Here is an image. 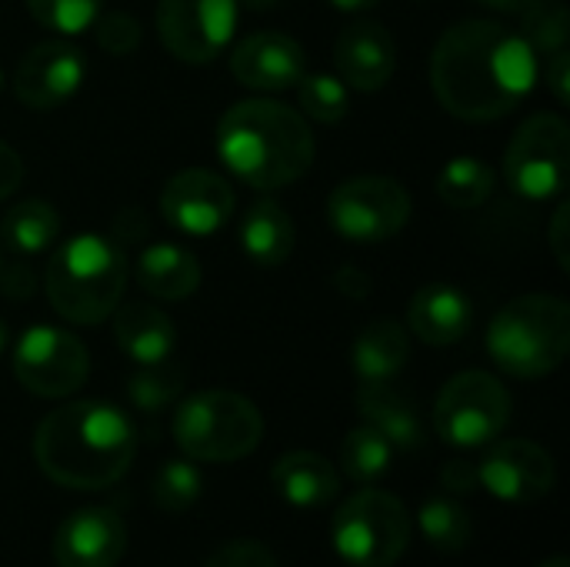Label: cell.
<instances>
[{"mask_svg":"<svg viewBox=\"0 0 570 567\" xmlns=\"http://www.w3.org/2000/svg\"><path fill=\"white\" fill-rule=\"evenodd\" d=\"M538 80L531 43L498 20H461L431 53V87L448 114L471 124L508 117Z\"/></svg>","mask_w":570,"mask_h":567,"instance_id":"cell-1","label":"cell"},{"mask_svg":"<svg viewBox=\"0 0 570 567\" xmlns=\"http://www.w3.org/2000/svg\"><path fill=\"white\" fill-rule=\"evenodd\" d=\"M137 451L130 418L107 401H73L50 411L33 431V458L40 471L73 491H100L117 485Z\"/></svg>","mask_w":570,"mask_h":567,"instance_id":"cell-2","label":"cell"},{"mask_svg":"<svg viewBox=\"0 0 570 567\" xmlns=\"http://www.w3.org/2000/svg\"><path fill=\"white\" fill-rule=\"evenodd\" d=\"M217 154L234 177L257 190L301 180L314 164V134L301 110L254 97L234 104L217 124Z\"/></svg>","mask_w":570,"mask_h":567,"instance_id":"cell-3","label":"cell"},{"mask_svg":"<svg viewBox=\"0 0 570 567\" xmlns=\"http://www.w3.org/2000/svg\"><path fill=\"white\" fill-rule=\"evenodd\" d=\"M127 287L124 251L100 234H77L63 241L43 267V294L50 307L80 328L104 324Z\"/></svg>","mask_w":570,"mask_h":567,"instance_id":"cell-4","label":"cell"},{"mask_svg":"<svg viewBox=\"0 0 570 567\" xmlns=\"http://www.w3.org/2000/svg\"><path fill=\"white\" fill-rule=\"evenodd\" d=\"M570 351V307L554 294H524L504 304L488 328L491 361L521 381L544 378Z\"/></svg>","mask_w":570,"mask_h":567,"instance_id":"cell-5","label":"cell"},{"mask_svg":"<svg viewBox=\"0 0 570 567\" xmlns=\"http://www.w3.org/2000/svg\"><path fill=\"white\" fill-rule=\"evenodd\" d=\"M261 438L264 418L257 404L234 391H200L174 411V441L190 461H240L257 451Z\"/></svg>","mask_w":570,"mask_h":567,"instance_id":"cell-6","label":"cell"},{"mask_svg":"<svg viewBox=\"0 0 570 567\" xmlns=\"http://www.w3.org/2000/svg\"><path fill=\"white\" fill-rule=\"evenodd\" d=\"M331 541L351 567H391L411 545V515L391 491L367 488L337 508Z\"/></svg>","mask_w":570,"mask_h":567,"instance_id":"cell-7","label":"cell"},{"mask_svg":"<svg viewBox=\"0 0 570 567\" xmlns=\"http://www.w3.org/2000/svg\"><path fill=\"white\" fill-rule=\"evenodd\" d=\"M511 421V394L488 371L451 378L434 404L438 438L451 448H484Z\"/></svg>","mask_w":570,"mask_h":567,"instance_id":"cell-8","label":"cell"},{"mask_svg":"<svg viewBox=\"0 0 570 567\" xmlns=\"http://www.w3.org/2000/svg\"><path fill=\"white\" fill-rule=\"evenodd\" d=\"M570 174V127L558 114L528 117L508 150H504V177L514 194L528 201L558 197L568 187Z\"/></svg>","mask_w":570,"mask_h":567,"instance_id":"cell-9","label":"cell"},{"mask_svg":"<svg viewBox=\"0 0 570 567\" xmlns=\"http://www.w3.org/2000/svg\"><path fill=\"white\" fill-rule=\"evenodd\" d=\"M411 221V194L401 180L384 174H364L337 184L327 197V224L354 241L377 244L404 231Z\"/></svg>","mask_w":570,"mask_h":567,"instance_id":"cell-10","label":"cell"},{"mask_svg":"<svg viewBox=\"0 0 570 567\" xmlns=\"http://www.w3.org/2000/svg\"><path fill=\"white\" fill-rule=\"evenodd\" d=\"M13 374L37 398H67L83 388L90 358L70 331L37 324L13 348Z\"/></svg>","mask_w":570,"mask_h":567,"instance_id":"cell-11","label":"cell"},{"mask_svg":"<svg viewBox=\"0 0 570 567\" xmlns=\"http://www.w3.org/2000/svg\"><path fill=\"white\" fill-rule=\"evenodd\" d=\"M237 0H160V43L184 63H210L237 30Z\"/></svg>","mask_w":570,"mask_h":567,"instance_id":"cell-12","label":"cell"},{"mask_svg":"<svg viewBox=\"0 0 570 567\" xmlns=\"http://www.w3.org/2000/svg\"><path fill=\"white\" fill-rule=\"evenodd\" d=\"M478 481L504 505H534L551 495L558 468L551 451L534 441L511 438L494 444L478 465Z\"/></svg>","mask_w":570,"mask_h":567,"instance_id":"cell-13","label":"cell"},{"mask_svg":"<svg viewBox=\"0 0 570 567\" xmlns=\"http://www.w3.org/2000/svg\"><path fill=\"white\" fill-rule=\"evenodd\" d=\"M87 77L83 53L67 40L33 43L13 67V94L30 110H53L67 104Z\"/></svg>","mask_w":570,"mask_h":567,"instance_id":"cell-14","label":"cell"},{"mask_svg":"<svg viewBox=\"0 0 570 567\" xmlns=\"http://www.w3.org/2000/svg\"><path fill=\"white\" fill-rule=\"evenodd\" d=\"M234 204V187L220 174L204 167H187L174 174L160 194V214L167 217V224L190 237L217 234L230 221Z\"/></svg>","mask_w":570,"mask_h":567,"instance_id":"cell-15","label":"cell"},{"mask_svg":"<svg viewBox=\"0 0 570 567\" xmlns=\"http://www.w3.org/2000/svg\"><path fill=\"white\" fill-rule=\"evenodd\" d=\"M230 74L250 90H291L307 74V53L294 37L261 30L234 47Z\"/></svg>","mask_w":570,"mask_h":567,"instance_id":"cell-16","label":"cell"},{"mask_svg":"<svg viewBox=\"0 0 570 567\" xmlns=\"http://www.w3.org/2000/svg\"><path fill=\"white\" fill-rule=\"evenodd\" d=\"M124 548V521L107 508H80L70 518H63L53 535L57 567H117Z\"/></svg>","mask_w":570,"mask_h":567,"instance_id":"cell-17","label":"cell"},{"mask_svg":"<svg viewBox=\"0 0 570 567\" xmlns=\"http://www.w3.org/2000/svg\"><path fill=\"white\" fill-rule=\"evenodd\" d=\"M334 63L341 70V80L354 90L374 94L387 87L397 67V43L387 33V27L357 20L341 30L334 43Z\"/></svg>","mask_w":570,"mask_h":567,"instance_id":"cell-18","label":"cell"},{"mask_svg":"<svg viewBox=\"0 0 570 567\" xmlns=\"http://www.w3.org/2000/svg\"><path fill=\"white\" fill-rule=\"evenodd\" d=\"M471 321H474V307L468 294L451 284H428L407 304L411 334L431 348L458 344L471 331Z\"/></svg>","mask_w":570,"mask_h":567,"instance_id":"cell-19","label":"cell"},{"mask_svg":"<svg viewBox=\"0 0 570 567\" xmlns=\"http://www.w3.org/2000/svg\"><path fill=\"white\" fill-rule=\"evenodd\" d=\"M411 361V334L394 317H377L361 328L351 348V368L361 384L394 381Z\"/></svg>","mask_w":570,"mask_h":567,"instance_id":"cell-20","label":"cell"},{"mask_svg":"<svg viewBox=\"0 0 570 567\" xmlns=\"http://www.w3.org/2000/svg\"><path fill=\"white\" fill-rule=\"evenodd\" d=\"M110 317H114V341L120 344V351L130 361L157 364V361L170 358V351L177 344V331L164 311H157L154 304H144V301H130V304L117 307Z\"/></svg>","mask_w":570,"mask_h":567,"instance_id":"cell-21","label":"cell"},{"mask_svg":"<svg viewBox=\"0 0 570 567\" xmlns=\"http://www.w3.org/2000/svg\"><path fill=\"white\" fill-rule=\"evenodd\" d=\"M357 411L364 414V424H371L374 431H381L394 451H421L424 444V424L417 418V408L397 391L391 388V381L381 384H361L357 391Z\"/></svg>","mask_w":570,"mask_h":567,"instance_id":"cell-22","label":"cell"},{"mask_svg":"<svg viewBox=\"0 0 570 567\" xmlns=\"http://www.w3.org/2000/svg\"><path fill=\"white\" fill-rule=\"evenodd\" d=\"M271 481H274L277 495L287 505H294V508H324L341 491L337 471L331 468L327 458H321L314 451H291V454H284L274 465Z\"/></svg>","mask_w":570,"mask_h":567,"instance_id":"cell-23","label":"cell"},{"mask_svg":"<svg viewBox=\"0 0 570 567\" xmlns=\"http://www.w3.org/2000/svg\"><path fill=\"white\" fill-rule=\"evenodd\" d=\"M297 244V231L284 204L261 197L247 207L240 221V247L257 267H281Z\"/></svg>","mask_w":570,"mask_h":567,"instance_id":"cell-24","label":"cell"},{"mask_svg":"<svg viewBox=\"0 0 570 567\" xmlns=\"http://www.w3.org/2000/svg\"><path fill=\"white\" fill-rule=\"evenodd\" d=\"M137 284L160 301H184L200 287V261L180 244H150L134 267Z\"/></svg>","mask_w":570,"mask_h":567,"instance_id":"cell-25","label":"cell"},{"mask_svg":"<svg viewBox=\"0 0 570 567\" xmlns=\"http://www.w3.org/2000/svg\"><path fill=\"white\" fill-rule=\"evenodd\" d=\"M0 237L17 254H40L60 237V214L47 201H20L0 221Z\"/></svg>","mask_w":570,"mask_h":567,"instance_id":"cell-26","label":"cell"},{"mask_svg":"<svg viewBox=\"0 0 570 567\" xmlns=\"http://www.w3.org/2000/svg\"><path fill=\"white\" fill-rule=\"evenodd\" d=\"M417 525H421L428 545L438 548L441 555H461L474 538L471 515L454 498H438V495L428 498L417 511Z\"/></svg>","mask_w":570,"mask_h":567,"instance_id":"cell-27","label":"cell"},{"mask_svg":"<svg viewBox=\"0 0 570 567\" xmlns=\"http://www.w3.org/2000/svg\"><path fill=\"white\" fill-rule=\"evenodd\" d=\"M494 194V170L481 157H454L438 174V197L448 207L474 211Z\"/></svg>","mask_w":570,"mask_h":567,"instance_id":"cell-28","label":"cell"},{"mask_svg":"<svg viewBox=\"0 0 570 567\" xmlns=\"http://www.w3.org/2000/svg\"><path fill=\"white\" fill-rule=\"evenodd\" d=\"M391 461H394V448L381 431H374L371 424L347 431V438L341 444V471L351 481L374 485L377 478H384L391 471Z\"/></svg>","mask_w":570,"mask_h":567,"instance_id":"cell-29","label":"cell"},{"mask_svg":"<svg viewBox=\"0 0 570 567\" xmlns=\"http://www.w3.org/2000/svg\"><path fill=\"white\" fill-rule=\"evenodd\" d=\"M184 384H187L184 368L167 358L157 364H140V371H134L127 381V398L137 411L157 414L184 394Z\"/></svg>","mask_w":570,"mask_h":567,"instance_id":"cell-30","label":"cell"},{"mask_svg":"<svg viewBox=\"0 0 570 567\" xmlns=\"http://www.w3.org/2000/svg\"><path fill=\"white\" fill-rule=\"evenodd\" d=\"M297 97L304 117L317 124H337L351 110V90L334 74H304L297 84Z\"/></svg>","mask_w":570,"mask_h":567,"instance_id":"cell-31","label":"cell"},{"mask_svg":"<svg viewBox=\"0 0 570 567\" xmlns=\"http://www.w3.org/2000/svg\"><path fill=\"white\" fill-rule=\"evenodd\" d=\"M200 491H204V478H200V471L190 461H167V465H160V471L154 475V485H150L154 505L160 511H170V515L194 508Z\"/></svg>","mask_w":570,"mask_h":567,"instance_id":"cell-32","label":"cell"},{"mask_svg":"<svg viewBox=\"0 0 570 567\" xmlns=\"http://www.w3.org/2000/svg\"><path fill=\"white\" fill-rule=\"evenodd\" d=\"M524 30L521 37L531 43V50H544V53H558L564 50L570 40V20L568 7L561 0H541L534 7H528L524 13Z\"/></svg>","mask_w":570,"mask_h":567,"instance_id":"cell-33","label":"cell"},{"mask_svg":"<svg viewBox=\"0 0 570 567\" xmlns=\"http://www.w3.org/2000/svg\"><path fill=\"white\" fill-rule=\"evenodd\" d=\"M100 3L104 0H27V10L40 27L73 37L100 17Z\"/></svg>","mask_w":570,"mask_h":567,"instance_id":"cell-34","label":"cell"},{"mask_svg":"<svg viewBox=\"0 0 570 567\" xmlns=\"http://www.w3.org/2000/svg\"><path fill=\"white\" fill-rule=\"evenodd\" d=\"M90 27H94L100 50H107L114 57H130L140 47V23L127 10H110V13L97 17Z\"/></svg>","mask_w":570,"mask_h":567,"instance_id":"cell-35","label":"cell"},{"mask_svg":"<svg viewBox=\"0 0 570 567\" xmlns=\"http://www.w3.org/2000/svg\"><path fill=\"white\" fill-rule=\"evenodd\" d=\"M204 567H281L277 565V558L271 555V548L267 545H261V541H227V545H220L214 555H210V561Z\"/></svg>","mask_w":570,"mask_h":567,"instance_id":"cell-36","label":"cell"},{"mask_svg":"<svg viewBox=\"0 0 570 567\" xmlns=\"http://www.w3.org/2000/svg\"><path fill=\"white\" fill-rule=\"evenodd\" d=\"M37 291V274L30 264L23 261H10V264H0V294L13 304H23L30 301Z\"/></svg>","mask_w":570,"mask_h":567,"instance_id":"cell-37","label":"cell"},{"mask_svg":"<svg viewBox=\"0 0 570 567\" xmlns=\"http://www.w3.org/2000/svg\"><path fill=\"white\" fill-rule=\"evenodd\" d=\"M441 485H444V491L454 495V498H464V495L478 491V488H481V481H478V465H471V461H448L444 471H441Z\"/></svg>","mask_w":570,"mask_h":567,"instance_id":"cell-38","label":"cell"},{"mask_svg":"<svg viewBox=\"0 0 570 567\" xmlns=\"http://www.w3.org/2000/svg\"><path fill=\"white\" fill-rule=\"evenodd\" d=\"M548 241H551V251L558 257V267L570 271V204L561 201L554 217H551V231H548Z\"/></svg>","mask_w":570,"mask_h":567,"instance_id":"cell-39","label":"cell"},{"mask_svg":"<svg viewBox=\"0 0 570 567\" xmlns=\"http://www.w3.org/2000/svg\"><path fill=\"white\" fill-rule=\"evenodd\" d=\"M544 80H548V90L554 94V100H558L561 107H568L570 104V53H568V47H564V50H558V53H551V60H548V67H544Z\"/></svg>","mask_w":570,"mask_h":567,"instance_id":"cell-40","label":"cell"},{"mask_svg":"<svg viewBox=\"0 0 570 567\" xmlns=\"http://www.w3.org/2000/svg\"><path fill=\"white\" fill-rule=\"evenodd\" d=\"M334 287L347 297V301H367L371 297V277L361 271V267H351V264H344L337 274H334Z\"/></svg>","mask_w":570,"mask_h":567,"instance_id":"cell-41","label":"cell"},{"mask_svg":"<svg viewBox=\"0 0 570 567\" xmlns=\"http://www.w3.org/2000/svg\"><path fill=\"white\" fill-rule=\"evenodd\" d=\"M20 180H23V160L10 144L0 140V201L10 197L20 187Z\"/></svg>","mask_w":570,"mask_h":567,"instance_id":"cell-42","label":"cell"},{"mask_svg":"<svg viewBox=\"0 0 570 567\" xmlns=\"http://www.w3.org/2000/svg\"><path fill=\"white\" fill-rule=\"evenodd\" d=\"M478 3H484L491 10H501V13H524L528 7H534L541 0H478Z\"/></svg>","mask_w":570,"mask_h":567,"instance_id":"cell-43","label":"cell"},{"mask_svg":"<svg viewBox=\"0 0 570 567\" xmlns=\"http://www.w3.org/2000/svg\"><path fill=\"white\" fill-rule=\"evenodd\" d=\"M337 10H371V7H377L381 0H331Z\"/></svg>","mask_w":570,"mask_h":567,"instance_id":"cell-44","label":"cell"},{"mask_svg":"<svg viewBox=\"0 0 570 567\" xmlns=\"http://www.w3.org/2000/svg\"><path fill=\"white\" fill-rule=\"evenodd\" d=\"M237 3H244V7H250V10H271V7H277L281 0H237Z\"/></svg>","mask_w":570,"mask_h":567,"instance_id":"cell-45","label":"cell"},{"mask_svg":"<svg viewBox=\"0 0 570 567\" xmlns=\"http://www.w3.org/2000/svg\"><path fill=\"white\" fill-rule=\"evenodd\" d=\"M538 567H570V561L564 558V555H554V558H548L544 565H538Z\"/></svg>","mask_w":570,"mask_h":567,"instance_id":"cell-46","label":"cell"},{"mask_svg":"<svg viewBox=\"0 0 570 567\" xmlns=\"http://www.w3.org/2000/svg\"><path fill=\"white\" fill-rule=\"evenodd\" d=\"M7 341H10V331H7V324L0 321V354L7 351Z\"/></svg>","mask_w":570,"mask_h":567,"instance_id":"cell-47","label":"cell"},{"mask_svg":"<svg viewBox=\"0 0 570 567\" xmlns=\"http://www.w3.org/2000/svg\"><path fill=\"white\" fill-rule=\"evenodd\" d=\"M0 84H3V74H0Z\"/></svg>","mask_w":570,"mask_h":567,"instance_id":"cell-48","label":"cell"}]
</instances>
